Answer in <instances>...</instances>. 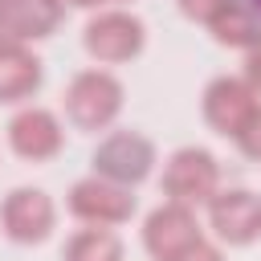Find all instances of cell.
<instances>
[{"label":"cell","mask_w":261,"mask_h":261,"mask_svg":"<svg viewBox=\"0 0 261 261\" xmlns=\"http://www.w3.org/2000/svg\"><path fill=\"white\" fill-rule=\"evenodd\" d=\"M151 167H155V143L139 130H114L94 151V175L122 184V188L143 184L151 175Z\"/></svg>","instance_id":"cell-4"},{"label":"cell","mask_w":261,"mask_h":261,"mask_svg":"<svg viewBox=\"0 0 261 261\" xmlns=\"http://www.w3.org/2000/svg\"><path fill=\"white\" fill-rule=\"evenodd\" d=\"M4 49H16V41H12V37H8V29L0 24V53H4Z\"/></svg>","instance_id":"cell-19"},{"label":"cell","mask_w":261,"mask_h":261,"mask_svg":"<svg viewBox=\"0 0 261 261\" xmlns=\"http://www.w3.org/2000/svg\"><path fill=\"white\" fill-rule=\"evenodd\" d=\"M8 147H12L20 159H29V163H45V159H53V155L65 147V130H61V122H57L53 110H45V106H24V110H16L12 122H8Z\"/></svg>","instance_id":"cell-10"},{"label":"cell","mask_w":261,"mask_h":261,"mask_svg":"<svg viewBox=\"0 0 261 261\" xmlns=\"http://www.w3.org/2000/svg\"><path fill=\"white\" fill-rule=\"evenodd\" d=\"M257 106H261V102H257V90H253L245 77H228V73H224V77H212V82L204 86V98H200L204 122H208L216 135H224V139H232Z\"/></svg>","instance_id":"cell-8"},{"label":"cell","mask_w":261,"mask_h":261,"mask_svg":"<svg viewBox=\"0 0 261 261\" xmlns=\"http://www.w3.org/2000/svg\"><path fill=\"white\" fill-rule=\"evenodd\" d=\"M122 82L110 69H82L65 86V114L77 130H106L122 110Z\"/></svg>","instance_id":"cell-1"},{"label":"cell","mask_w":261,"mask_h":261,"mask_svg":"<svg viewBox=\"0 0 261 261\" xmlns=\"http://www.w3.org/2000/svg\"><path fill=\"white\" fill-rule=\"evenodd\" d=\"M163 192L175 204H208L220 192V163L212 151L204 147H179L171 151V159L163 163Z\"/></svg>","instance_id":"cell-2"},{"label":"cell","mask_w":261,"mask_h":261,"mask_svg":"<svg viewBox=\"0 0 261 261\" xmlns=\"http://www.w3.org/2000/svg\"><path fill=\"white\" fill-rule=\"evenodd\" d=\"M220 4H224V0H179V8H184L192 20H208Z\"/></svg>","instance_id":"cell-18"},{"label":"cell","mask_w":261,"mask_h":261,"mask_svg":"<svg viewBox=\"0 0 261 261\" xmlns=\"http://www.w3.org/2000/svg\"><path fill=\"white\" fill-rule=\"evenodd\" d=\"M245 53H249V57H245V82L261 94V41H257L253 49H245Z\"/></svg>","instance_id":"cell-17"},{"label":"cell","mask_w":261,"mask_h":261,"mask_svg":"<svg viewBox=\"0 0 261 261\" xmlns=\"http://www.w3.org/2000/svg\"><path fill=\"white\" fill-rule=\"evenodd\" d=\"M200 237V224H196V212L188 204H159L147 220H143V249L155 257V261H175L184 249H192Z\"/></svg>","instance_id":"cell-7"},{"label":"cell","mask_w":261,"mask_h":261,"mask_svg":"<svg viewBox=\"0 0 261 261\" xmlns=\"http://www.w3.org/2000/svg\"><path fill=\"white\" fill-rule=\"evenodd\" d=\"M204 24H208L212 41L228 45V49H253L261 41V20L253 16V8L245 0H224Z\"/></svg>","instance_id":"cell-13"},{"label":"cell","mask_w":261,"mask_h":261,"mask_svg":"<svg viewBox=\"0 0 261 261\" xmlns=\"http://www.w3.org/2000/svg\"><path fill=\"white\" fill-rule=\"evenodd\" d=\"M53 220H57V208L41 188H12L0 204V224H4L8 241H16V245L49 241Z\"/></svg>","instance_id":"cell-6"},{"label":"cell","mask_w":261,"mask_h":261,"mask_svg":"<svg viewBox=\"0 0 261 261\" xmlns=\"http://www.w3.org/2000/svg\"><path fill=\"white\" fill-rule=\"evenodd\" d=\"M57 20H61V0H0V24L16 45L49 37Z\"/></svg>","instance_id":"cell-11"},{"label":"cell","mask_w":261,"mask_h":261,"mask_svg":"<svg viewBox=\"0 0 261 261\" xmlns=\"http://www.w3.org/2000/svg\"><path fill=\"white\" fill-rule=\"evenodd\" d=\"M61 4H73V8H98L102 0H61Z\"/></svg>","instance_id":"cell-20"},{"label":"cell","mask_w":261,"mask_h":261,"mask_svg":"<svg viewBox=\"0 0 261 261\" xmlns=\"http://www.w3.org/2000/svg\"><path fill=\"white\" fill-rule=\"evenodd\" d=\"M245 4H249V8H253V16L261 20V0H245Z\"/></svg>","instance_id":"cell-21"},{"label":"cell","mask_w":261,"mask_h":261,"mask_svg":"<svg viewBox=\"0 0 261 261\" xmlns=\"http://www.w3.org/2000/svg\"><path fill=\"white\" fill-rule=\"evenodd\" d=\"M69 212L82 220V224H126L135 216V196L130 188L122 184H110L102 175H90V179H77L65 196Z\"/></svg>","instance_id":"cell-5"},{"label":"cell","mask_w":261,"mask_h":261,"mask_svg":"<svg viewBox=\"0 0 261 261\" xmlns=\"http://www.w3.org/2000/svg\"><path fill=\"white\" fill-rule=\"evenodd\" d=\"M232 143L241 147V155L245 159H253V163H261V106L245 118V126L232 135Z\"/></svg>","instance_id":"cell-15"},{"label":"cell","mask_w":261,"mask_h":261,"mask_svg":"<svg viewBox=\"0 0 261 261\" xmlns=\"http://www.w3.org/2000/svg\"><path fill=\"white\" fill-rule=\"evenodd\" d=\"M61 261H122V241L106 224H90L69 237Z\"/></svg>","instance_id":"cell-14"},{"label":"cell","mask_w":261,"mask_h":261,"mask_svg":"<svg viewBox=\"0 0 261 261\" xmlns=\"http://www.w3.org/2000/svg\"><path fill=\"white\" fill-rule=\"evenodd\" d=\"M82 45L94 61L102 65H122L130 57L143 53L147 45V29L135 12H122V8H110V12H98L86 29H82Z\"/></svg>","instance_id":"cell-3"},{"label":"cell","mask_w":261,"mask_h":261,"mask_svg":"<svg viewBox=\"0 0 261 261\" xmlns=\"http://www.w3.org/2000/svg\"><path fill=\"white\" fill-rule=\"evenodd\" d=\"M208 224L224 245H253L261 237V196L245 188L216 192L208 200Z\"/></svg>","instance_id":"cell-9"},{"label":"cell","mask_w":261,"mask_h":261,"mask_svg":"<svg viewBox=\"0 0 261 261\" xmlns=\"http://www.w3.org/2000/svg\"><path fill=\"white\" fill-rule=\"evenodd\" d=\"M41 82H45L41 57H33L24 45L0 53V102H4V106L29 102V98L41 90Z\"/></svg>","instance_id":"cell-12"},{"label":"cell","mask_w":261,"mask_h":261,"mask_svg":"<svg viewBox=\"0 0 261 261\" xmlns=\"http://www.w3.org/2000/svg\"><path fill=\"white\" fill-rule=\"evenodd\" d=\"M175 261H224V253L216 249V245H208V241H196L192 249H184Z\"/></svg>","instance_id":"cell-16"}]
</instances>
